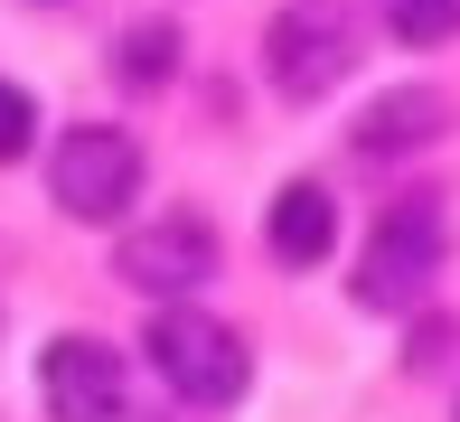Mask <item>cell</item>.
Returning <instances> with one entry per match:
<instances>
[{"label":"cell","instance_id":"cell-11","mask_svg":"<svg viewBox=\"0 0 460 422\" xmlns=\"http://www.w3.org/2000/svg\"><path fill=\"white\" fill-rule=\"evenodd\" d=\"M29 141H38V103L19 94L10 75H0V160H19V151H29Z\"/></svg>","mask_w":460,"mask_h":422},{"label":"cell","instance_id":"cell-9","mask_svg":"<svg viewBox=\"0 0 460 422\" xmlns=\"http://www.w3.org/2000/svg\"><path fill=\"white\" fill-rule=\"evenodd\" d=\"M122 84H160V75H179V29L170 19H141V29H122Z\"/></svg>","mask_w":460,"mask_h":422},{"label":"cell","instance_id":"cell-8","mask_svg":"<svg viewBox=\"0 0 460 422\" xmlns=\"http://www.w3.org/2000/svg\"><path fill=\"white\" fill-rule=\"evenodd\" d=\"M442 122H451V94H432V84H404V94L367 103V122H358V151H367V160L413 151V141H432Z\"/></svg>","mask_w":460,"mask_h":422},{"label":"cell","instance_id":"cell-10","mask_svg":"<svg viewBox=\"0 0 460 422\" xmlns=\"http://www.w3.org/2000/svg\"><path fill=\"white\" fill-rule=\"evenodd\" d=\"M385 10V29L404 38V48H442V38H460V0H376Z\"/></svg>","mask_w":460,"mask_h":422},{"label":"cell","instance_id":"cell-4","mask_svg":"<svg viewBox=\"0 0 460 422\" xmlns=\"http://www.w3.org/2000/svg\"><path fill=\"white\" fill-rule=\"evenodd\" d=\"M48 198L66 207L75 225H113L122 207L141 198V141L113 132V122L66 132V141H57V160H48Z\"/></svg>","mask_w":460,"mask_h":422},{"label":"cell","instance_id":"cell-5","mask_svg":"<svg viewBox=\"0 0 460 422\" xmlns=\"http://www.w3.org/2000/svg\"><path fill=\"white\" fill-rule=\"evenodd\" d=\"M38 404H48V422H122V347L48 338L38 347Z\"/></svg>","mask_w":460,"mask_h":422},{"label":"cell","instance_id":"cell-1","mask_svg":"<svg viewBox=\"0 0 460 422\" xmlns=\"http://www.w3.org/2000/svg\"><path fill=\"white\" fill-rule=\"evenodd\" d=\"M358 66V10L348 0H282L263 29V75L282 103H320L329 84H348Z\"/></svg>","mask_w":460,"mask_h":422},{"label":"cell","instance_id":"cell-6","mask_svg":"<svg viewBox=\"0 0 460 422\" xmlns=\"http://www.w3.org/2000/svg\"><path fill=\"white\" fill-rule=\"evenodd\" d=\"M113 272L132 291H151V301H179V291H198L207 272H217V235H207V216H151V225H132L113 253Z\"/></svg>","mask_w":460,"mask_h":422},{"label":"cell","instance_id":"cell-3","mask_svg":"<svg viewBox=\"0 0 460 422\" xmlns=\"http://www.w3.org/2000/svg\"><path fill=\"white\" fill-rule=\"evenodd\" d=\"M451 253V225H442V198L432 188H413V198H394L385 216H376V235L358 253V301L367 310H404L432 291V272H442Z\"/></svg>","mask_w":460,"mask_h":422},{"label":"cell","instance_id":"cell-7","mask_svg":"<svg viewBox=\"0 0 460 422\" xmlns=\"http://www.w3.org/2000/svg\"><path fill=\"white\" fill-rule=\"evenodd\" d=\"M263 235H273V253L282 263H329V244H339V198H329L320 179H291L282 198H273V225H263Z\"/></svg>","mask_w":460,"mask_h":422},{"label":"cell","instance_id":"cell-2","mask_svg":"<svg viewBox=\"0 0 460 422\" xmlns=\"http://www.w3.org/2000/svg\"><path fill=\"white\" fill-rule=\"evenodd\" d=\"M141 347H151L160 385L188 394V404H235L244 375H254L244 338L226 329V320H207V310H188V301H160V310H151V329H141Z\"/></svg>","mask_w":460,"mask_h":422}]
</instances>
